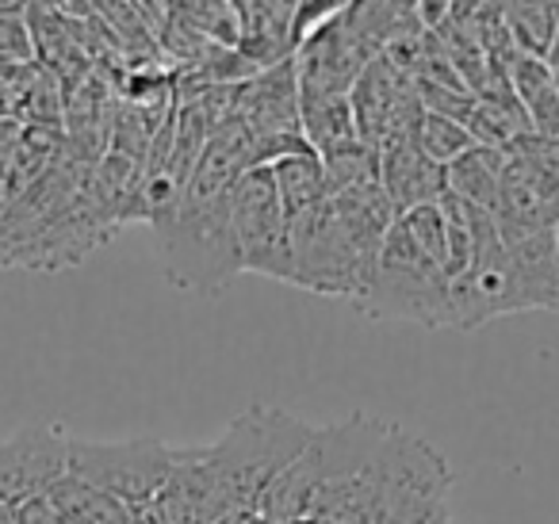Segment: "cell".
<instances>
[{"mask_svg":"<svg viewBox=\"0 0 559 524\" xmlns=\"http://www.w3.org/2000/svg\"><path fill=\"white\" fill-rule=\"evenodd\" d=\"M246 169H257L253 139L238 116H226L211 134L180 200L150 218L162 272L177 291L218 295L241 276L230 207L234 180Z\"/></svg>","mask_w":559,"mask_h":524,"instance_id":"obj_1","label":"cell"},{"mask_svg":"<svg viewBox=\"0 0 559 524\" xmlns=\"http://www.w3.org/2000/svg\"><path fill=\"white\" fill-rule=\"evenodd\" d=\"M449 460L391 421L368 467L322 493L311 516L326 524H433L449 513Z\"/></svg>","mask_w":559,"mask_h":524,"instance_id":"obj_2","label":"cell"},{"mask_svg":"<svg viewBox=\"0 0 559 524\" xmlns=\"http://www.w3.org/2000/svg\"><path fill=\"white\" fill-rule=\"evenodd\" d=\"M311 437L314 425L292 417L288 409L249 406L226 425L223 437L211 440L207 448H195V455L207 467L223 505L257 513L264 490L276 483L280 471H288L304 455Z\"/></svg>","mask_w":559,"mask_h":524,"instance_id":"obj_3","label":"cell"},{"mask_svg":"<svg viewBox=\"0 0 559 524\" xmlns=\"http://www.w3.org/2000/svg\"><path fill=\"white\" fill-rule=\"evenodd\" d=\"M357 310L376 322H414L421 330H452V279L399 218L376 261L372 284Z\"/></svg>","mask_w":559,"mask_h":524,"instance_id":"obj_4","label":"cell"},{"mask_svg":"<svg viewBox=\"0 0 559 524\" xmlns=\"http://www.w3.org/2000/svg\"><path fill=\"white\" fill-rule=\"evenodd\" d=\"M292 287H304L311 295L326 299H349L357 307L372 284L376 264L353 246L342 218L334 211V200L307 215L292 218Z\"/></svg>","mask_w":559,"mask_h":524,"instance_id":"obj_5","label":"cell"},{"mask_svg":"<svg viewBox=\"0 0 559 524\" xmlns=\"http://www.w3.org/2000/svg\"><path fill=\"white\" fill-rule=\"evenodd\" d=\"M177 452L157 437L131 440H81L70 437V475L93 490L116 498L119 505H142L162 498L177 471Z\"/></svg>","mask_w":559,"mask_h":524,"instance_id":"obj_6","label":"cell"},{"mask_svg":"<svg viewBox=\"0 0 559 524\" xmlns=\"http://www.w3.org/2000/svg\"><path fill=\"white\" fill-rule=\"evenodd\" d=\"M230 116L246 123L253 139L257 165H276L284 157L314 154L304 139V116H299V70L296 58L269 66L257 78L241 81L234 96Z\"/></svg>","mask_w":559,"mask_h":524,"instance_id":"obj_7","label":"cell"},{"mask_svg":"<svg viewBox=\"0 0 559 524\" xmlns=\"http://www.w3.org/2000/svg\"><path fill=\"white\" fill-rule=\"evenodd\" d=\"M234 238L241 272L292 284V234L269 165L246 169L234 180Z\"/></svg>","mask_w":559,"mask_h":524,"instance_id":"obj_8","label":"cell"},{"mask_svg":"<svg viewBox=\"0 0 559 524\" xmlns=\"http://www.w3.org/2000/svg\"><path fill=\"white\" fill-rule=\"evenodd\" d=\"M349 100H353V116H357L360 142H368L372 150L414 142L421 116H426L414 78H406L391 58H376V62L360 73Z\"/></svg>","mask_w":559,"mask_h":524,"instance_id":"obj_9","label":"cell"},{"mask_svg":"<svg viewBox=\"0 0 559 524\" xmlns=\"http://www.w3.org/2000/svg\"><path fill=\"white\" fill-rule=\"evenodd\" d=\"M70 475V432L58 421H39L0 440V505L47 498L58 478Z\"/></svg>","mask_w":559,"mask_h":524,"instance_id":"obj_10","label":"cell"},{"mask_svg":"<svg viewBox=\"0 0 559 524\" xmlns=\"http://www.w3.org/2000/svg\"><path fill=\"white\" fill-rule=\"evenodd\" d=\"M372 66V58L357 47L342 20H330L319 32H311L296 50L299 70V93H326V96H349L360 73Z\"/></svg>","mask_w":559,"mask_h":524,"instance_id":"obj_11","label":"cell"},{"mask_svg":"<svg viewBox=\"0 0 559 524\" xmlns=\"http://www.w3.org/2000/svg\"><path fill=\"white\" fill-rule=\"evenodd\" d=\"M234 4L241 20L238 50L257 70L296 58V16L304 0H234Z\"/></svg>","mask_w":559,"mask_h":524,"instance_id":"obj_12","label":"cell"},{"mask_svg":"<svg viewBox=\"0 0 559 524\" xmlns=\"http://www.w3.org/2000/svg\"><path fill=\"white\" fill-rule=\"evenodd\" d=\"M380 184L391 195L399 215L426 203H441L449 192V172L437 162H429L418 150V142H399L380 150Z\"/></svg>","mask_w":559,"mask_h":524,"instance_id":"obj_13","label":"cell"},{"mask_svg":"<svg viewBox=\"0 0 559 524\" xmlns=\"http://www.w3.org/2000/svg\"><path fill=\"white\" fill-rule=\"evenodd\" d=\"M342 27L357 39L368 58H383L399 39L421 32V0H353L342 12Z\"/></svg>","mask_w":559,"mask_h":524,"instance_id":"obj_14","label":"cell"},{"mask_svg":"<svg viewBox=\"0 0 559 524\" xmlns=\"http://www.w3.org/2000/svg\"><path fill=\"white\" fill-rule=\"evenodd\" d=\"M518 276L521 310H551L559 314V257H556V226L536 230L528 238L506 241Z\"/></svg>","mask_w":559,"mask_h":524,"instance_id":"obj_15","label":"cell"},{"mask_svg":"<svg viewBox=\"0 0 559 524\" xmlns=\"http://www.w3.org/2000/svg\"><path fill=\"white\" fill-rule=\"evenodd\" d=\"M510 85L536 139H559V78L548 66V58L521 50L510 62Z\"/></svg>","mask_w":559,"mask_h":524,"instance_id":"obj_16","label":"cell"},{"mask_svg":"<svg viewBox=\"0 0 559 524\" xmlns=\"http://www.w3.org/2000/svg\"><path fill=\"white\" fill-rule=\"evenodd\" d=\"M299 116H304V139L319 157L334 154L342 146L360 142L357 116H353L349 96L326 93H299Z\"/></svg>","mask_w":559,"mask_h":524,"instance_id":"obj_17","label":"cell"},{"mask_svg":"<svg viewBox=\"0 0 559 524\" xmlns=\"http://www.w3.org/2000/svg\"><path fill=\"white\" fill-rule=\"evenodd\" d=\"M506 162H510V150L495 146H472L464 157L449 165V192L464 203H475L483 211L498 207V192H502Z\"/></svg>","mask_w":559,"mask_h":524,"instance_id":"obj_18","label":"cell"},{"mask_svg":"<svg viewBox=\"0 0 559 524\" xmlns=\"http://www.w3.org/2000/svg\"><path fill=\"white\" fill-rule=\"evenodd\" d=\"M269 169H272V180H276V192H280V203H284L288 223L330 200L326 169H322L319 154L284 157V162L269 165Z\"/></svg>","mask_w":559,"mask_h":524,"instance_id":"obj_19","label":"cell"},{"mask_svg":"<svg viewBox=\"0 0 559 524\" xmlns=\"http://www.w3.org/2000/svg\"><path fill=\"white\" fill-rule=\"evenodd\" d=\"M47 498L55 501L66 524H127V505H119L116 498L93 490V486L73 475L58 478Z\"/></svg>","mask_w":559,"mask_h":524,"instance_id":"obj_20","label":"cell"},{"mask_svg":"<svg viewBox=\"0 0 559 524\" xmlns=\"http://www.w3.org/2000/svg\"><path fill=\"white\" fill-rule=\"evenodd\" d=\"M319 162L326 169L330 195L349 192V188L360 184H380V150H372L368 142H353V146L334 150V154L319 157Z\"/></svg>","mask_w":559,"mask_h":524,"instance_id":"obj_21","label":"cell"},{"mask_svg":"<svg viewBox=\"0 0 559 524\" xmlns=\"http://www.w3.org/2000/svg\"><path fill=\"white\" fill-rule=\"evenodd\" d=\"M414 142H418L421 154H426L429 162L441 165V169H449L456 157H464L472 146H479L464 123H456V119H449V116H433V111H426V116H421Z\"/></svg>","mask_w":559,"mask_h":524,"instance_id":"obj_22","label":"cell"},{"mask_svg":"<svg viewBox=\"0 0 559 524\" xmlns=\"http://www.w3.org/2000/svg\"><path fill=\"white\" fill-rule=\"evenodd\" d=\"M399 218H403V226L411 230V238L449 272V223H444L441 203H426V207H414Z\"/></svg>","mask_w":559,"mask_h":524,"instance_id":"obj_23","label":"cell"},{"mask_svg":"<svg viewBox=\"0 0 559 524\" xmlns=\"http://www.w3.org/2000/svg\"><path fill=\"white\" fill-rule=\"evenodd\" d=\"M349 4L353 0H304V4H299V16H296V50L307 35L319 32V27L330 24L334 16H342Z\"/></svg>","mask_w":559,"mask_h":524,"instance_id":"obj_24","label":"cell"},{"mask_svg":"<svg viewBox=\"0 0 559 524\" xmlns=\"http://www.w3.org/2000/svg\"><path fill=\"white\" fill-rule=\"evenodd\" d=\"M0 55L16 58V62H35L32 32H27V16L24 20L0 16Z\"/></svg>","mask_w":559,"mask_h":524,"instance_id":"obj_25","label":"cell"},{"mask_svg":"<svg viewBox=\"0 0 559 524\" xmlns=\"http://www.w3.org/2000/svg\"><path fill=\"white\" fill-rule=\"evenodd\" d=\"M24 134H27V123H20V119H0V177H4L9 162L16 157Z\"/></svg>","mask_w":559,"mask_h":524,"instance_id":"obj_26","label":"cell"},{"mask_svg":"<svg viewBox=\"0 0 559 524\" xmlns=\"http://www.w3.org/2000/svg\"><path fill=\"white\" fill-rule=\"evenodd\" d=\"M127 524H177L169 516V509H165L162 498L154 501H142V505H131L127 509Z\"/></svg>","mask_w":559,"mask_h":524,"instance_id":"obj_27","label":"cell"},{"mask_svg":"<svg viewBox=\"0 0 559 524\" xmlns=\"http://www.w3.org/2000/svg\"><path fill=\"white\" fill-rule=\"evenodd\" d=\"M452 4H456V0H421V20H426V27L441 24V20L452 12Z\"/></svg>","mask_w":559,"mask_h":524,"instance_id":"obj_28","label":"cell"},{"mask_svg":"<svg viewBox=\"0 0 559 524\" xmlns=\"http://www.w3.org/2000/svg\"><path fill=\"white\" fill-rule=\"evenodd\" d=\"M4 215H9V188L0 180V226H4Z\"/></svg>","mask_w":559,"mask_h":524,"instance_id":"obj_29","label":"cell"},{"mask_svg":"<svg viewBox=\"0 0 559 524\" xmlns=\"http://www.w3.org/2000/svg\"><path fill=\"white\" fill-rule=\"evenodd\" d=\"M249 524H288V521H272V516H253Z\"/></svg>","mask_w":559,"mask_h":524,"instance_id":"obj_30","label":"cell"},{"mask_svg":"<svg viewBox=\"0 0 559 524\" xmlns=\"http://www.w3.org/2000/svg\"><path fill=\"white\" fill-rule=\"evenodd\" d=\"M299 524H326V521H319V516H307V521H299Z\"/></svg>","mask_w":559,"mask_h":524,"instance_id":"obj_31","label":"cell"},{"mask_svg":"<svg viewBox=\"0 0 559 524\" xmlns=\"http://www.w3.org/2000/svg\"><path fill=\"white\" fill-rule=\"evenodd\" d=\"M556 257H559V226H556Z\"/></svg>","mask_w":559,"mask_h":524,"instance_id":"obj_32","label":"cell"},{"mask_svg":"<svg viewBox=\"0 0 559 524\" xmlns=\"http://www.w3.org/2000/svg\"><path fill=\"white\" fill-rule=\"evenodd\" d=\"M449 524H452V521H449Z\"/></svg>","mask_w":559,"mask_h":524,"instance_id":"obj_33","label":"cell"}]
</instances>
